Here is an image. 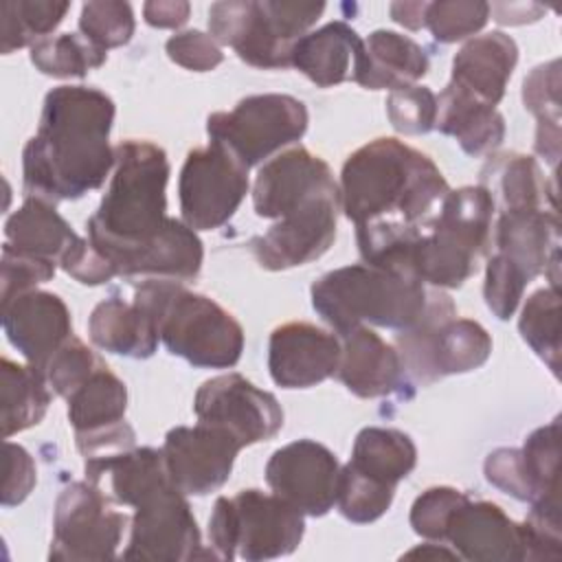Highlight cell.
I'll return each mask as SVG.
<instances>
[{
	"label": "cell",
	"mask_w": 562,
	"mask_h": 562,
	"mask_svg": "<svg viewBox=\"0 0 562 562\" xmlns=\"http://www.w3.org/2000/svg\"><path fill=\"white\" fill-rule=\"evenodd\" d=\"M529 283L531 281L507 257H503L501 252L492 255L487 259L485 283H483V296L492 314L501 321H507L509 316H514L522 299V292Z\"/></svg>",
	"instance_id": "cell-43"
},
{
	"label": "cell",
	"mask_w": 562,
	"mask_h": 562,
	"mask_svg": "<svg viewBox=\"0 0 562 562\" xmlns=\"http://www.w3.org/2000/svg\"><path fill=\"white\" fill-rule=\"evenodd\" d=\"M4 465L7 476L2 485V505L13 507L20 505L35 487L37 470L33 457L18 443L4 441Z\"/></svg>",
	"instance_id": "cell-50"
},
{
	"label": "cell",
	"mask_w": 562,
	"mask_h": 562,
	"mask_svg": "<svg viewBox=\"0 0 562 562\" xmlns=\"http://www.w3.org/2000/svg\"><path fill=\"white\" fill-rule=\"evenodd\" d=\"M522 103L538 125H560V61L536 66L522 83Z\"/></svg>",
	"instance_id": "cell-46"
},
{
	"label": "cell",
	"mask_w": 562,
	"mask_h": 562,
	"mask_svg": "<svg viewBox=\"0 0 562 562\" xmlns=\"http://www.w3.org/2000/svg\"><path fill=\"white\" fill-rule=\"evenodd\" d=\"M496 252L507 257L533 281L540 274L558 285L560 270V220L553 209L503 211L494 228Z\"/></svg>",
	"instance_id": "cell-22"
},
{
	"label": "cell",
	"mask_w": 562,
	"mask_h": 562,
	"mask_svg": "<svg viewBox=\"0 0 562 562\" xmlns=\"http://www.w3.org/2000/svg\"><path fill=\"white\" fill-rule=\"evenodd\" d=\"M518 329L536 356L560 375V290L558 285L536 290L522 305Z\"/></svg>",
	"instance_id": "cell-35"
},
{
	"label": "cell",
	"mask_w": 562,
	"mask_h": 562,
	"mask_svg": "<svg viewBox=\"0 0 562 562\" xmlns=\"http://www.w3.org/2000/svg\"><path fill=\"white\" fill-rule=\"evenodd\" d=\"M468 496L454 487L437 485L422 492L413 507H411V527L417 536L426 540L441 542L446 536L448 520L452 512L465 501Z\"/></svg>",
	"instance_id": "cell-44"
},
{
	"label": "cell",
	"mask_w": 562,
	"mask_h": 562,
	"mask_svg": "<svg viewBox=\"0 0 562 562\" xmlns=\"http://www.w3.org/2000/svg\"><path fill=\"white\" fill-rule=\"evenodd\" d=\"M426 4L428 2H393L391 4V18L411 29L417 31L424 26V13H426Z\"/></svg>",
	"instance_id": "cell-52"
},
{
	"label": "cell",
	"mask_w": 562,
	"mask_h": 562,
	"mask_svg": "<svg viewBox=\"0 0 562 562\" xmlns=\"http://www.w3.org/2000/svg\"><path fill=\"white\" fill-rule=\"evenodd\" d=\"M160 450L173 485L182 494L206 496L228 481L241 443L228 430L198 422L171 428Z\"/></svg>",
	"instance_id": "cell-17"
},
{
	"label": "cell",
	"mask_w": 562,
	"mask_h": 562,
	"mask_svg": "<svg viewBox=\"0 0 562 562\" xmlns=\"http://www.w3.org/2000/svg\"><path fill=\"white\" fill-rule=\"evenodd\" d=\"M182 222L193 231L224 226L248 193V167L222 143L187 154L178 180Z\"/></svg>",
	"instance_id": "cell-11"
},
{
	"label": "cell",
	"mask_w": 562,
	"mask_h": 562,
	"mask_svg": "<svg viewBox=\"0 0 562 562\" xmlns=\"http://www.w3.org/2000/svg\"><path fill=\"white\" fill-rule=\"evenodd\" d=\"M70 2L55 0H15L2 2V53L9 55L22 46H33L53 33Z\"/></svg>",
	"instance_id": "cell-36"
},
{
	"label": "cell",
	"mask_w": 562,
	"mask_h": 562,
	"mask_svg": "<svg viewBox=\"0 0 562 562\" xmlns=\"http://www.w3.org/2000/svg\"><path fill=\"white\" fill-rule=\"evenodd\" d=\"M307 108L290 94H252L231 112L206 119L209 138L231 149L248 169L299 140L307 130Z\"/></svg>",
	"instance_id": "cell-9"
},
{
	"label": "cell",
	"mask_w": 562,
	"mask_h": 562,
	"mask_svg": "<svg viewBox=\"0 0 562 562\" xmlns=\"http://www.w3.org/2000/svg\"><path fill=\"white\" fill-rule=\"evenodd\" d=\"M386 116L400 134H426L437 121V94L426 86H406L386 97Z\"/></svg>",
	"instance_id": "cell-42"
},
{
	"label": "cell",
	"mask_w": 562,
	"mask_h": 562,
	"mask_svg": "<svg viewBox=\"0 0 562 562\" xmlns=\"http://www.w3.org/2000/svg\"><path fill=\"white\" fill-rule=\"evenodd\" d=\"M184 496L167 479L138 498L130 542L123 551L125 560L189 562L215 558L211 551H202L200 529Z\"/></svg>",
	"instance_id": "cell-13"
},
{
	"label": "cell",
	"mask_w": 562,
	"mask_h": 562,
	"mask_svg": "<svg viewBox=\"0 0 562 562\" xmlns=\"http://www.w3.org/2000/svg\"><path fill=\"white\" fill-rule=\"evenodd\" d=\"M417 555H422V558H446V560H459V555H457V551L454 549H446V544H437L435 540H430V542H426V544H422V547H415V549H411L408 553H404V558H417Z\"/></svg>",
	"instance_id": "cell-53"
},
{
	"label": "cell",
	"mask_w": 562,
	"mask_h": 562,
	"mask_svg": "<svg viewBox=\"0 0 562 562\" xmlns=\"http://www.w3.org/2000/svg\"><path fill=\"white\" fill-rule=\"evenodd\" d=\"M393 496H395V487L360 474L349 463L340 468L336 505H338V512L349 522L367 525L378 520L391 507Z\"/></svg>",
	"instance_id": "cell-38"
},
{
	"label": "cell",
	"mask_w": 562,
	"mask_h": 562,
	"mask_svg": "<svg viewBox=\"0 0 562 562\" xmlns=\"http://www.w3.org/2000/svg\"><path fill=\"white\" fill-rule=\"evenodd\" d=\"M485 479L516 501H531V485L518 448H496L483 463Z\"/></svg>",
	"instance_id": "cell-48"
},
{
	"label": "cell",
	"mask_w": 562,
	"mask_h": 562,
	"mask_svg": "<svg viewBox=\"0 0 562 562\" xmlns=\"http://www.w3.org/2000/svg\"><path fill=\"white\" fill-rule=\"evenodd\" d=\"M90 340L103 351L125 358H149L158 347V329L154 321L132 301L119 296L101 301L88 321Z\"/></svg>",
	"instance_id": "cell-29"
},
{
	"label": "cell",
	"mask_w": 562,
	"mask_h": 562,
	"mask_svg": "<svg viewBox=\"0 0 562 562\" xmlns=\"http://www.w3.org/2000/svg\"><path fill=\"white\" fill-rule=\"evenodd\" d=\"M2 329L7 340L42 373L57 347L72 336V318L57 294L29 290L2 303Z\"/></svg>",
	"instance_id": "cell-21"
},
{
	"label": "cell",
	"mask_w": 562,
	"mask_h": 562,
	"mask_svg": "<svg viewBox=\"0 0 562 562\" xmlns=\"http://www.w3.org/2000/svg\"><path fill=\"white\" fill-rule=\"evenodd\" d=\"M531 485V514L560 520V419L536 428L520 448Z\"/></svg>",
	"instance_id": "cell-33"
},
{
	"label": "cell",
	"mask_w": 562,
	"mask_h": 562,
	"mask_svg": "<svg viewBox=\"0 0 562 562\" xmlns=\"http://www.w3.org/2000/svg\"><path fill=\"white\" fill-rule=\"evenodd\" d=\"M68 419L77 437H92L125 422L127 389L125 382L101 364L68 397Z\"/></svg>",
	"instance_id": "cell-31"
},
{
	"label": "cell",
	"mask_w": 562,
	"mask_h": 562,
	"mask_svg": "<svg viewBox=\"0 0 562 562\" xmlns=\"http://www.w3.org/2000/svg\"><path fill=\"white\" fill-rule=\"evenodd\" d=\"M360 50V35L347 22L334 20L294 42L290 66L299 68L318 88H331L351 79Z\"/></svg>",
	"instance_id": "cell-26"
},
{
	"label": "cell",
	"mask_w": 562,
	"mask_h": 562,
	"mask_svg": "<svg viewBox=\"0 0 562 562\" xmlns=\"http://www.w3.org/2000/svg\"><path fill=\"white\" fill-rule=\"evenodd\" d=\"M4 237V244L11 248L55 263H59L79 239L70 224L55 211L53 202L31 195H26L22 206L7 220Z\"/></svg>",
	"instance_id": "cell-30"
},
{
	"label": "cell",
	"mask_w": 562,
	"mask_h": 562,
	"mask_svg": "<svg viewBox=\"0 0 562 562\" xmlns=\"http://www.w3.org/2000/svg\"><path fill=\"white\" fill-rule=\"evenodd\" d=\"M417 463V448L413 439L397 428L367 426L358 432L349 465L360 474L397 487Z\"/></svg>",
	"instance_id": "cell-32"
},
{
	"label": "cell",
	"mask_w": 562,
	"mask_h": 562,
	"mask_svg": "<svg viewBox=\"0 0 562 562\" xmlns=\"http://www.w3.org/2000/svg\"><path fill=\"white\" fill-rule=\"evenodd\" d=\"M316 314L345 334L358 325L411 331L437 316H454L448 294L422 281L367 263L336 268L312 283Z\"/></svg>",
	"instance_id": "cell-4"
},
{
	"label": "cell",
	"mask_w": 562,
	"mask_h": 562,
	"mask_svg": "<svg viewBox=\"0 0 562 562\" xmlns=\"http://www.w3.org/2000/svg\"><path fill=\"white\" fill-rule=\"evenodd\" d=\"M303 514L281 496L261 490H241L220 496L209 518V542L217 560L246 562L290 555L303 540Z\"/></svg>",
	"instance_id": "cell-8"
},
{
	"label": "cell",
	"mask_w": 562,
	"mask_h": 562,
	"mask_svg": "<svg viewBox=\"0 0 562 562\" xmlns=\"http://www.w3.org/2000/svg\"><path fill=\"white\" fill-rule=\"evenodd\" d=\"M494 200L483 184L450 189L411 248L408 277L432 288H461L479 268L492 233Z\"/></svg>",
	"instance_id": "cell-6"
},
{
	"label": "cell",
	"mask_w": 562,
	"mask_h": 562,
	"mask_svg": "<svg viewBox=\"0 0 562 562\" xmlns=\"http://www.w3.org/2000/svg\"><path fill=\"white\" fill-rule=\"evenodd\" d=\"M2 437H11L42 422L50 404V386L31 364H18L2 358Z\"/></svg>",
	"instance_id": "cell-34"
},
{
	"label": "cell",
	"mask_w": 562,
	"mask_h": 562,
	"mask_svg": "<svg viewBox=\"0 0 562 562\" xmlns=\"http://www.w3.org/2000/svg\"><path fill=\"white\" fill-rule=\"evenodd\" d=\"M338 211L340 187L310 198L250 241L257 263L266 270H288L323 257L336 239Z\"/></svg>",
	"instance_id": "cell-14"
},
{
	"label": "cell",
	"mask_w": 562,
	"mask_h": 562,
	"mask_svg": "<svg viewBox=\"0 0 562 562\" xmlns=\"http://www.w3.org/2000/svg\"><path fill=\"white\" fill-rule=\"evenodd\" d=\"M143 15L149 26L156 29H178L189 20V2L180 0H158V2H145Z\"/></svg>",
	"instance_id": "cell-51"
},
{
	"label": "cell",
	"mask_w": 562,
	"mask_h": 562,
	"mask_svg": "<svg viewBox=\"0 0 562 562\" xmlns=\"http://www.w3.org/2000/svg\"><path fill=\"white\" fill-rule=\"evenodd\" d=\"M340 351L338 336L312 323H285L270 334L268 369L283 389H310L336 375Z\"/></svg>",
	"instance_id": "cell-18"
},
{
	"label": "cell",
	"mask_w": 562,
	"mask_h": 562,
	"mask_svg": "<svg viewBox=\"0 0 562 562\" xmlns=\"http://www.w3.org/2000/svg\"><path fill=\"white\" fill-rule=\"evenodd\" d=\"M428 66V55L415 40L378 29L362 42L351 79L369 90H397L422 79Z\"/></svg>",
	"instance_id": "cell-25"
},
{
	"label": "cell",
	"mask_w": 562,
	"mask_h": 562,
	"mask_svg": "<svg viewBox=\"0 0 562 562\" xmlns=\"http://www.w3.org/2000/svg\"><path fill=\"white\" fill-rule=\"evenodd\" d=\"M127 516L112 507L99 485L77 481L61 490L53 516L50 560H112L121 544Z\"/></svg>",
	"instance_id": "cell-12"
},
{
	"label": "cell",
	"mask_w": 562,
	"mask_h": 562,
	"mask_svg": "<svg viewBox=\"0 0 562 562\" xmlns=\"http://www.w3.org/2000/svg\"><path fill=\"white\" fill-rule=\"evenodd\" d=\"M134 303L154 321L167 351L200 369H231L244 351L239 321L213 299L178 281L145 279Z\"/></svg>",
	"instance_id": "cell-5"
},
{
	"label": "cell",
	"mask_w": 562,
	"mask_h": 562,
	"mask_svg": "<svg viewBox=\"0 0 562 562\" xmlns=\"http://www.w3.org/2000/svg\"><path fill=\"white\" fill-rule=\"evenodd\" d=\"M114 176L99 209L88 220V239L116 274L138 250L167 228L169 160L162 147L127 138L114 147Z\"/></svg>",
	"instance_id": "cell-3"
},
{
	"label": "cell",
	"mask_w": 562,
	"mask_h": 562,
	"mask_svg": "<svg viewBox=\"0 0 562 562\" xmlns=\"http://www.w3.org/2000/svg\"><path fill=\"white\" fill-rule=\"evenodd\" d=\"M325 2L224 0L209 9V35L255 68H288L290 53L323 15Z\"/></svg>",
	"instance_id": "cell-7"
},
{
	"label": "cell",
	"mask_w": 562,
	"mask_h": 562,
	"mask_svg": "<svg viewBox=\"0 0 562 562\" xmlns=\"http://www.w3.org/2000/svg\"><path fill=\"white\" fill-rule=\"evenodd\" d=\"M463 560L520 562L527 560V531L496 503L465 498L450 516L446 536Z\"/></svg>",
	"instance_id": "cell-20"
},
{
	"label": "cell",
	"mask_w": 562,
	"mask_h": 562,
	"mask_svg": "<svg viewBox=\"0 0 562 562\" xmlns=\"http://www.w3.org/2000/svg\"><path fill=\"white\" fill-rule=\"evenodd\" d=\"M2 277H0V299L2 303L13 296L35 290V285L50 281L55 277L57 263L50 259H42L29 252H20L9 244L2 246Z\"/></svg>",
	"instance_id": "cell-45"
},
{
	"label": "cell",
	"mask_w": 562,
	"mask_h": 562,
	"mask_svg": "<svg viewBox=\"0 0 562 562\" xmlns=\"http://www.w3.org/2000/svg\"><path fill=\"white\" fill-rule=\"evenodd\" d=\"M395 349L411 380L432 384L483 367L492 353V338L476 321L437 316L411 331H400Z\"/></svg>",
	"instance_id": "cell-10"
},
{
	"label": "cell",
	"mask_w": 562,
	"mask_h": 562,
	"mask_svg": "<svg viewBox=\"0 0 562 562\" xmlns=\"http://www.w3.org/2000/svg\"><path fill=\"white\" fill-rule=\"evenodd\" d=\"M518 46L516 42L492 31L468 40L452 59L450 83L472 94L474 99L496 108L505 97V86L516 68Z\"/></svg>",
	"instance_id": "cell-24"
},
{
	"label": "cell",
	"mask_w": 562,
	"mask_h": 562,
	"mask_svg": "<svg viewBox=\"0 0 562 562\" xmlns=\"http://www.w3.org/2000/svg\"><path fill=\"white\" fill-rule=\"evenodd\" d=\"M59 266L83 285H101L119 277L114 266L97 250L90 239L83 237H79L77 244L61 257Z\"/></svg>",
	"instance_id": "cell-49"
},
{
	"label": "cell",
	"mask_w": 562,
	"mask_h": 562,
	"mask_svg": "<svg viewBox=\"0 0 562 562\" xmlns=\"http://www.w3.org/2000/svg\"><path fill=\"white\" fill-rule=\"evenodd\" d=\"M165 50L171 61L193 72L213 70L224 59L220 44L202 31H182L171 35L165 44Z\"/></svg>",
	"instance_id": "cell-47"
},
{
	"label": "cell",
	"mask_w": 562,
	"mask_h": 562,
	"mask_svg": "<svg viewBox=\"0 0 562 562\" xmlns=\"http://www.w3.org/2000/svg\"><path fill=\"white\" fill-rule=\"evenodd\" d=\"M483 187L490 191L494 204L503 211H527V209H553L555 187L549 184L540 165L533 156L509 151L492 156L483 169Z\"/></svg>",
	"instance_id": "cell-28"
},
{
	"label": "cell",
	"mask_w": 562,
	"mask_h": 562,
	"mask_svg": "<svg viewBox=\"0 0 562 562\" xmlns=\"http://www.w3.org/2000/svg\"><path fill=\"white\" fill-rule=\"evenodd\" d=\"M136 29L132 7L119 0H94L81 7L79 31L101 50L123 46L132 40Z\"/></svg>",
	"instance_id": "cell-39"
},
{
	"label": "cell",
	"mask_w": 562,
	"mask_h": 562,
	"mask_svg": "<svg viewBox=\"0 0 562 562\" xmlns=\"http://www.w3.org/2000/svg\"><path fill=\"white\" fill-rule=\"evenodd\" d=\"M340 209L356 235H413L424 231L450 187L430 156L384 136L347 156Z\"/></svg>",
	"instance_id": "cell-2"
},
{
	"label": "cell",
	"mask_w": 562,
	"mask_h": 562,
	"mask_svg": "<svg viewBox=\"0 0 562 562\" xmlns=\"http://www.w3.org/2000/svg\"><path fill=\"white\" fill-rule=\"evenodd\" d=\"M490 20V4L481 0H441L428 2L424 26L441 44L465 40L481 31Z\"/></svg>",
	"instance_id": "cell-40"
},
{
	"label": "cell",
	"mask_w": 562,
	"mask_h": 562,
	"mask_svg": "<svg viewBox=\"0 0 562 562\" xmlns=\"http://www.w3.org/2000/svg\"><path fill=\"white\" fill-rule=\"evenodd\" d=\"M435 127L457 138L461 149L470 156H487L498 149L505 138L503 114L452 83L437 97Z\"/></svg>",
	"instance_id": "cell-27"
},
{
	"label": "cell",
	"mask_w": 562,
	"mask_h": 562,
	"mask_svg": "<svg viewBox=\"0 0 562 562\" xmlns=\"http://www.w3.org/2000/svg\"><path fill=\"white\" fill-rule=\"evenodd\" d=\"M329 165L305 147H292L270 158L255 178L252 206L259 217L281 220L310 198L336 189Z\"/></svg>",
	"instance_id": "cell-19"
},
{
	"label": "cell",
	"mask_w": 562,
	"mask_h": 562,
	"mask_svg": "<svg viewBox=\"0 0 562 562\" xmlns=\"http://www.w3.org/2000/svg\"><path fill=\"white\" fill-rule=\"evenodd\" d=\"M103 362L99 356L77 336L64 340L57 351L48 358L42 373L53 393L68 397L75 389H79Z\"/></svg>",
	"instance_id": "cell-41"
},
{
	"label": "cell",
	"mask_w": 562,
	"mask_h": 562,
	"mask_svg": "<svg viewBox=\"0 0 562 562\" xmlns=\"http://www.w3.org/2000/svg\"><path fill=\"white\" fill-rule=\"evenodd\" d=\"M193 411L198 422L228 430L241 448L272 439L283 426L277 397L239 373L206 380L193 397Z\"/></svg>",
	"instance_id": "cell-15"
},
{
	"label": "cell",
	"mask_w": 562,
	"mask_h": 562,
	"mask_svg": "<svg viewBox=\"0 0 562 562\" xmlns=\"http://www.w3.org/2000/svg\"><path fill=\"white\" fill-rule=\"evenodd\" d=\"M338 479L336 454L312 439H299L274 450L266 463L270 490L303 516H325L336 505Z\"/></svg>",
	"instance_id": "cell-16"
},
{
	"label": "cell",
	"mask_w": 562,
	"mask_h": 562,
	"mask_svg": "<svg viewBox=\"0 0 562 562\" xmlns=\"http://www.w3.org/2000/svg\"><path fill=\"white\" fill-rule=\"evenodd\" d=\"M108 53L97 48L83 35L61 33L57 37L40 40L31 46L33 66L50 77H83L88 70L103 66Z\"/></svg>",
	"instance_id": "cell-37"
},
{
	"label": "cell",
	"mask_w": 562,
	"mask_h": 562,
	"mask_svg": "<svg viewBox=\"0 0 562 562\" xmlns=\"http://www.w3.org/2000/svg\"><path fill=\"white\" fill-rule=\"evenodd\" d=\"M114 101L88 86H57L44 99L35 136L22 151L24 191L46 202L99 189L116 162L110 147Z\"/></svg>",
	"instance_id": "cell-1"
},
{
	"label": "cell",
	"mask_w": 562,
	"mask_h": 562,
	"mask_svg": "<svg viewBox=\"0 0 562 562\" xmlns=\"http://www.w3.org/2000/svg\"><path fill=\"white\" fill-rule=\"evenodd\" d=\"M338 380L349 393L362 400L386 397L404 386L406 373L402 358L393 345L367 325H358L340 334Z\"/></svg>",
	"instance_id": "cell-23"
}]
</instances>
